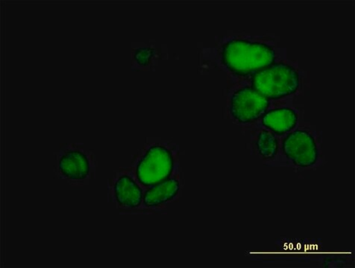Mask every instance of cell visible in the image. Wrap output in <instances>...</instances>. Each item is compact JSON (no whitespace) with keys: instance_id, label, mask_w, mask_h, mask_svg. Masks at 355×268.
I'll list each match as a JSON object with an SVG mask.
<instances>
[{"instance_id":"obj_9","label":"cell","mask_w":355,"mask_h":268,"mask_svg":"<svg viewBox=\"0 0 355 268\" xmlns=\"http://www.w3.org/2000/svg\"><path fill=\"white\" fill-rule=\"evenodd\" d=\"M180 184L175 178L153 186L144 195V204L147 207H153L171 202L179 193Z\"/></svg>"},{"instance_id":"obj_6","label":"cell","mask_w":355,"mask_h":268,"mask_svg":"<svg viewBox=\"0 0 355 268\" xmlns=\"http://www.w3.org/2000/svg\"><path fill=\"white\" fill-rule=\"evenodd\" d=\"M297 123L298 114L288 107L274 109L266 112L262 118L263 125L277 135L289 133Z\"/></svg>"},{"instance_id":"obj_7","label":"cell","mask_w":355,"mask_h":268,"mask_svg":"<svg viewBox=\"0 0 355 268\" xmlns=\"http://www.w3.org/2000/svg\"><path fill=\"white\" fill-rule=\"evenodd\" d=\"M116 199L120 205L128 208L139 206L144 199L141 188L129 176H121L114 186Z\"/></svg>"},{"instance_id":"obj_1","label":"cell","mask_w":355,"mask_h":268,"mask_svg":"<svg viewBox=\"0 0 355 268\" xmlns=\"http://www.w3.org/2000/svg\"><path fill=\"white\" fill-rule=\"evenodd\" d=\"M223 63L233 73L253 75L275 63V53L268 44L234 39L223 48Z\"/></svg>"},{"instance_id":"obj_10","label":"cell","mask_w":355,"mask_h":268,"mask_svg":"<svg viewBox=\"0 0 355 268\" xmlns=\"http://www.w3.org/2000/svg\"><path fill=\"white\" fill-rule=\"evenodd\" d=\"M259 154L264 159H272L278 152L279 143L277 138L268 131H262L258 136L257 142Z\"/></svg>"},{"instance_id":"obj_5","label":"cell","mask_w":355,"mask_h":268,"mask_svg":"<svg viewBox=\"0 0 355 268\" xmlns=\"http://www.w3.org/2000/svg\"><path fill=\"white\" fill-rule=\"evenodd\" d=\"M283 151L295 166L309 167L318 161L317 144L308 132L299 130L288 134L283 142Z\"/></svg>"},{"instance_id":"obj_3","label":"cell","mask_w":355,"mask_h":268,"mask_svg":"<svg viewBox=\"0 0 355 268\" xmlns=\"http://www.w3.org/2000/svg\"><path fill=\"white\" fill-rule=\"evenodd\" d=\"M173 168V157L169 149L155 145L148 149L138 163L136 174L141 184L153 186L169 179Z\"/></svg>"},{"instance_id":"obj_2","label":"cell","mask_w":355,"mask_h":268,"mask_svg":"<svg viewBox=\"0 0 355 268\" xmlns=\"http://www.w3.org/2000/svg\"><path fill=\"white\" fill-rule=\"evenodd\" d=\"M252 86L269 100H276L297 92L300 77L292 66L283 63L273 64L253 75Z\"/></svg>"},{"instance_id":"obj_8","label":"cell","mask_w":355,"mask_h":268,"mask_svg":"<svg viewBox=\"0 0 355 268\" xmlns=\"http://www.w3.org/2000/svg\"><path fill=\"white\" fill-rule=\"evenodd\" d=\"M59 168L63 175L73 180H83L90 172L88 159L80 151L67 152L59 161Z\"/></svg>"},{"instance_id":"obj_4","label":"cell","mask_w":355,"mask_h":268,"mask_svg":"<svg viewBox=\"0 0 355 268\" xmlns=\"http://www.w3.org/2000/svg\"><path fill=\"white\" fill-rule=\"evenodd\" d=\"M269 99L251 87H245L236 91L231 99L230 111L241 123L258 120L268 111Z\"/></svg>"}]
</instances>
